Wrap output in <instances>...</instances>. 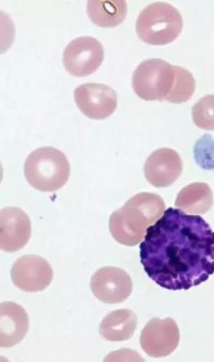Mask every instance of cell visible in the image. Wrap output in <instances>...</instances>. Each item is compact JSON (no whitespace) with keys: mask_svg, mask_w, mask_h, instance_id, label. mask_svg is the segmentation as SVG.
<instances>
[{"mask_svg":"<svg viewBox=\"0 0 214 362\" xmlns=\"http://www.w3.org/2000/svg\"><path fill=\"white\" fill-rule=\"evenodd\" d=\"M165 209L160 196L138 194L112 214L109 231L118 243L135 247L145 237L147 229L162 216Z\"/></svg>","mask_w":214,"mask_h":362,"instance_id":"obj_2","label":"cell"},{"mask_svg":"<svg viewBox=\"0 0 214 362\" xmlns=\"http://www.w3.org/2000/svg\"><path fill=\"white\" fill-rule=\"evenodd\" d=\"M24 173L28 183L43 192L64 187L70 177L71 166L64 153L53 147L36 149L26 159Z\"/></svg>","mask_w":214,"mask_h":362,"instance_id":"obj_3","label":"cell"},{"mask_svg":"<svg viewBox=\"0 0 214 362\" xmlns=\"http://www.w3.org/2000/svg\"><path fill=\"white\" fill-rule=\"evenodd\" d=\"M179 340V329L174 320L155 318L143 329L140 343L148 356L161 358L172 354L178 347Z\"/></svg>","mask_w":214,"mask_h":362,"instance_id":"obj_7","label":"cell"},{"mask_svg":"<svg viewBox=\"0 0 214 362\" xmlns=\"http://www.w3.org/2000/svg\"><path fill=\"white\" fill-rule=\"evenodd\" d=\"M174 81V66L161 59L145 60L136 69L132 80L134 92L146 101L166 100Z\"/></svg>","mask_w":214,"mask_h":362,"instance_id":"obj_5","label":"cell"},{"mask_svg":"<svg viewBox=\"0 0 214 362\" xmlns=\"http://www.w3.org/2000/svg\"><path fill=\"white\" fill-rule=\"evenodd\" d=\"M138 318L130 310H119L106 316L100 325V335L107 341H126L132 338L137 327Z\"/></svg>","mask_w":214,"mask_h":362,"instance_id":"obj_14","label":"cell"},{"mask_svg":"<svg viewBox=\"0 0 214 362\" xmlns=\"http://www.w3.org/2000/svg\"><path fill=\"white\" fill-rule=\"evenodd\" d=\"M11 279L19 289L30 293L46 289L52 283L53 270L49 262L36 255L18 259L11 269Z\"/></svg>","mask_w":214,"mask_h":362,"instance_id":"obj_10","label":"cell"},{"mask_svg":"<svg viewBox=\"0 0 214 362\" xmlns=\"http://www.w3.org/2000/svg\"><path fill=\"white\" fill-rule=\"evenodd\" d=\"M213 193L205 183H194L183 188L178 194L175 206L186 214L202 215L210 210Z\"/></svg>","mask_w":214,"mask_h":362,"instance_id":"obj_15","label":"cell"},{"mask_svg":"<svg viewBox=\"0 0 214 362\" xmlns=\"http://www.w3.org/2000/svg\"><path fill=\"white\" fill-rule=\"evenodd\" d=\"M148 276L170 291L189 290L214 274V232L200 216L170 207L140 246Z\"/></svg>","mask_w":214,"mask_h":362,"instance_id":"obj_1","label":"cell"},{"mask_svg":"<svg viewBox=\"0 0 214 362\" xmlns=\"http://www.w3.org/2000/svg\"><path fill=\"white\" fill-rule=\"evenodd\" d=\"M28 317L24 309L14 303L0 307V346L10 348L19 344L27 334Z\"/></svg>","mask_w":214,"mask_h":362,"instance_id":"obj_13","label":"cell"},{"mask_svg":"<svg viewBox=\"0 0 214 362\" xmlns=\"http://www.w3.org/2000/svg\"><path fill=\"white\" fill-rule=\"evenodd\" d=\"M87 11L89 18L96 25L115 27L124 21L128 13L126 1H88Z\"/></svg>","mask_w":214,"mask_h":362,"instance_id":"obj_16","label":"cell"},{"mask_svg":"<svg viewBox=\"0 0 214 362\" xmlns=\"http://www.w3.org/2000/svg\"><path fill=\"white\" fill-rule=\"evenodd\" d=\"M194 124L200 129L214 131V95H207L194 105L192 110Z\"/></svg>","mask_w":214,"mask_h":362,"instance_id":"obj_18","label":"cell"},{"mask_svg":"<svg viewBox=\"0 0 214 362\" xmlns=\"http://www.w3.org/2000/svg\"><path fill=\"white\" fill-rule=\"evenodd\" d=\"M105 57L102 45L96 39L81 37L73 40L64 52V64L67 71L76 77L94 74Z\"/></svg>","mask_w":214,"mask_h":362,"instance_id":"obj_6","label":"cell"},{"mask_svg":"<svg viewBox=\"0 0 214 362\" xmlns=\"http://www.w3.org/2000/svg\"><path fill=\"white\" fill-rule=\"evenodd\" d=\"M90 288L102 303L116 305L124 303L130 296L133 282L125 270L105 267L99 269L91 279Z\"/></svg>","mask_w":214,"mask_h":362,"instance_id":"obj_8","label":"cell"},{"mask_svg":"<svg viewBox=\"0 0 214 362\" xmlns=\"http://www.w3.org/2000/svg\"><path fill=\"white\" fill-rule=\"evenodd\" d=\"M32 235V223L20 208L6 207L0 213V248L8 253L23 249Z\"/></svg>","mask_w":214,"mask_h":362,"instance_id":"obj_11","label":"cell"},{"mask_svg":"<svg viewBox=\"0 0 214 362\" xmlns=\"http://www.w3.org/2000/svg\"><path fill=\"white\" fill-rule=\"evenodd\" d=\"M182 26V17L175 8L157 3L141 11L136 22V33L148 45H165L178 37Z\"/></svg>","mask_w":214,"mask_h":362,"instance_id":"obj_4","label":"cell"},{"mask_svg":"<svg viewBox=\"0 0 214 362\" xmlns=\"http://www.w3.org/2000/svg\"><path fill=\"white\" fill-rule=\"evenodd\" d=\"M74 94L78 108L90 119H106L113 114L117 106L114 90L105 84H83L76 88Z\"/></svg>","mask_w":214,"mask_h":362,"instance_id":"obj_9","label":"cell"},{"mask_svg":"<svg viewBox=\"0 0 214 362\" xmlns=\"http://www.w3.org/2000/svg\"><path fill=\"white\" fill-rule=\"evenodd\" d=\"M194 157L201 168H214V141L209 135L206 134L196 143Z\"/></svg>","mask_w":214,"mask_h":362,"instance_id":"obj_19","label":"cell"},{"mask_svg":"<svg viewBox=\"0 0 214 362\" xmlns=\"http://www.w3.org/2000/svg\"><path fill=\"white\" fill-rule=\"evenodd\" d=\"M183 169L182 161L176 151L162 148L147 159L144 173L148 183L157 188L172 185L179 177Z\"/></svg>","mask_w":214,"mask_h":362,"instance_id":"obj_12","label":"cell"},{"mask_svg":"<svg viewBox=\"0 0 214 362\" xmlns=\"http://www.w3.org/2000/svg\"><path fill=\"white\" fill-rule=\"evenodd\" d=\"M175 81L173 89L166 101L179 104L189 101L196 90V80L187 69L174 66Z\"/></svg>","mask_w":214,"mask_h":362,"instance_id":"obj_17","label":"cell"}]
</instances>
